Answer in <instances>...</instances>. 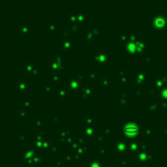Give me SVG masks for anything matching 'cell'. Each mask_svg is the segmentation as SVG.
Returning a JSON list of instances; mask_svg holds the SVG:
<instances>
[{
  "label": "cell",
  "instance_id": "6da1fadb",
  "mask_svg": "<svg viewBox=\"0 0 167 167\" xmlns=\"http://www.w3.org/2000/svg\"><path fill=\"white\" fill-rule=\"evenodd\" d=\"M124 131L128 134H132V133H136L138 131V128L136 126H132V125H129V126H126L124 128Z\"/></svg>",
  "mask_w": 167,
  "mask_h": 167
}]
</instances>
